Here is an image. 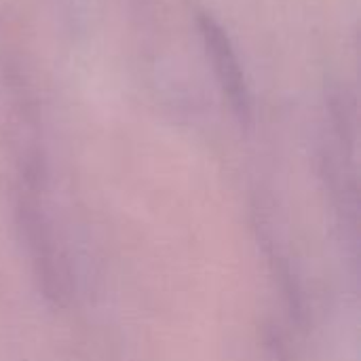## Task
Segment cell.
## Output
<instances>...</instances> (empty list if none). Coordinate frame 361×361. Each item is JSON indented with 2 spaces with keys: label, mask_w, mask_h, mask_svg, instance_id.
<instances>
[{
  "label": "cell",
  "mask_w": 361,
  "mask_h": 361,
  "mask_svg": "<svg viewBox=\"0 0 361 361\" xmlns=\"http://www.w3.org/2000/svg\"><path fill=\"white\" fill-rule=\"evenodd\" d=\"M205 36H207L209 49L214 51L216 68L220 70L224 85H228V93H231L233 97H239V95H241V89H243L241 72H239V66H237V61H235L231 49L226 47V38H224L222 30H220L214 21H205Z\"/></svg>",
  "instance_id": "cell-1"
}]
</instances>
